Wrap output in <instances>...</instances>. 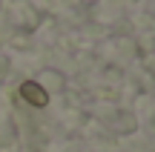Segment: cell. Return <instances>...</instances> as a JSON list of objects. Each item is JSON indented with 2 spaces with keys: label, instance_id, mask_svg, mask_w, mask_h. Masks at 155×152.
I'll list each match as a JSON object with an SVG mask.
<instances>
[{
  "label": "cell",
  "instance_id": "obj_1",
  "mask_svg": "<svg viewBox=\"0 0 155 152\" xmlns=\"http://www.w3.org/2000/svg\"><path fill=\"white\" fill-rule=\"evenodd\" d=\"M17 95H20L29 106H38V109H43L46 103H49V92H46L38 80H23L20 89H17Z\"/></svg>",
  "mask_w": 155,
  "mask_h": 152
}]
</instances>
